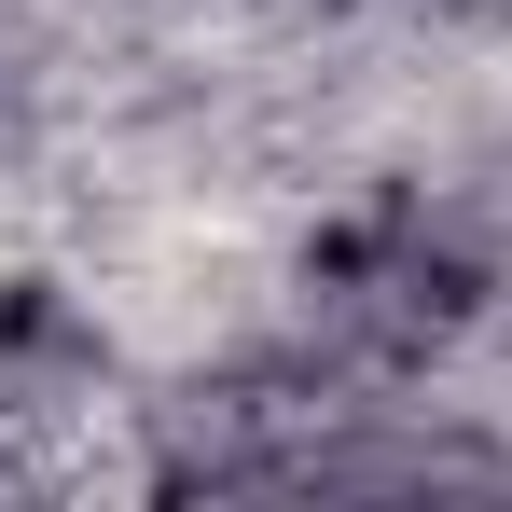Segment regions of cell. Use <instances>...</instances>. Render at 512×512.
<instances>
[]
</instances>
